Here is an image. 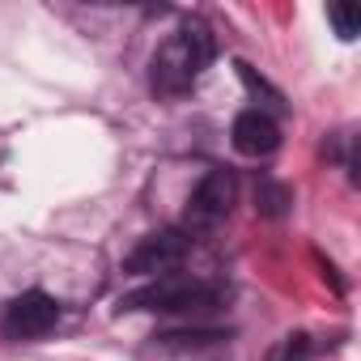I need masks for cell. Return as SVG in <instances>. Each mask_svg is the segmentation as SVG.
Instances as JSON below:
<instances>
[{
    "instance_id": "cell-1",
    "label": "cell",
    "mask_w": 361,
    "mask_h": 361,
    "mask_svg": "<svg viewBox=\"0 0 361 361\" xmlns=\"http://www.w3.org/2000/svg\"><path fill=\"white\" fill-rule=\"evenodd\" d=\"M213 56H217L213 30H209L200 18L183 22V26H178V35H170V39L157 47V56H153V73H149L153 94H161V98L188 94V90L200 81V73L213 64Z\"/></svg>"
},
{
    "instance_id": "cell-2",
    "label": "cell",
    "mask_w": 361,
    "mask_h": 361,
    "mask_svg": "<svg viewBox=\"0 0 361 361\" xmlns=\"http://www.w3.org/2000/svg\"><path fill=\"white\" fill-rule=\"evenodd\" d=\"M230 289L217 281H192V276H157L153 285L119 298V310H153V314H204L226 306Z\"/></svg>"
},
{
    "instance_id": "cell-3",
    "label": "cell",
    "mask_w": 361,
    "mask_h": 361,
    "mask_svg": "<svg viewBox=\"0 0 361 361\" xmlns=\"http://www.w3.org/2000/svg\"><path fill=\"white\" fill-rule=\"evenodd\" d=\"M188 255H192V234L188 230H157V234H145L132 247V255L123 259V272H132V276H166Z\"/></svg>"
},
{
    "instance_id": "cell-4",
    "label": "cell",
    "mask_w": 361,
    "mask_h": 361,
    "mask_svg": "<svg viewBox=\"0 0 361 361\" xmlns=\"http://www.w3.org/2000/svg\"><path fill=\"white\" fill-rule=\"evenodd\" d=\"M56 323H60V302L51 293H43V289L18 293V298L5 302V310H0V331L9 340H39Z\"/></svg>"
},
{
    "instance_id": "cell-5",
    "label": "cell",
    "mask_w": 361,
    "mask_h": 361,
    "mask_svg": "<svg viewBox=\"0 0 361 361\" xmlns=\"http://www.w3.org/2000/svg\"><path fill=\"white\" fill-rule=\"evenodd\" d=\"M238 200V178L230 170H209L200 178V188L188 200V230H213L234 213Z\"/></svg>"
},
{
    "instance_id": "cell-6",
    "label": "cell",
    "mask_w": 361,
    "mask_h": 361,
    "mask_svg": "<svg viewBox=\"0 0 361 361\" xmlns=\"http://www.w3.org/2000/svg\"><path fill=\"white\" fill-rule=\"evenodd\" d=\"M230 140H234V149H238L243 157H268V153H276V145H281V128H276V119H272L268 111H243V115L234 119Z\"/></svg>"
},
{
    "instance_id": "cell-7",
    "label": "cell",
    "mask_w": 361,
    "mask_h": 361,
    "mask_svg": "<svg viewBox=\"0 0 361 361\" xmlns=\"http://www.w3.org/2000/svg\"><path fill=\"white\" fill-rule=\"evenodd\" d=\"M310 336L306 331H289V336H281L272 348H268V357L264 361H310Z\"/></svg>"
},
{
    "instance_id": "cell-8",
    "label": "cell",
    "mask_w": 361,
    "mask_h": 361,
    "mask_svg": "<svg viewBox=\"0 0 361 361\" xmlns=\"http://www.w3.org/2000/svg\"><path fill=\"white\" fill-rule=\"evenodd\" d=\"M289 200H293V196H289V188H285V183H272V178L255 188V209H259L264 217H285Z\"/></svg>"
},
{
    "instance_id": "cell-9",
    "label": "cell",
    "mask_w": 361,
    "mask_h": 361,
    "mask_svg": "<svg viewBox=\"0 0 361 361\" xmlns=\"http://www.w3.org/2000/svg\"><path fill=\"white\" fill-rule=\"evenodd\" d=\"M327 22L336 26V35H340L344 43H353V39L361 35V13H357L353 5H331V9H327Z\"/></svg>"
},
{
    "instance_id": "cell-10",
    "label": "cell",
    "mask_w": 361,
    "mask_h": 361,
    "mask_svg": "<svg viewBox=\"0 0 361 361\" xmlns=\"http://www.w3.org/2000/svg\"><path fill=\"white\" fill-rule=\"evenodd\" d=\"M234 68H238V77H243V85H247V90H251L255 98H268V102H272L276 111L285 106V98H281V90H272V85H268V81H264V77H259V73H255L251 64H247V60H238Z\"/></svg>"
},
{
    "instance_id": "cell-11",
    "label": "cell",
    "mask_w": 361,
    "mask_h": 361,
    "mask_svg": "<svg viewBox=\"0 0 361 361\" xmlns=\"http://www.w3.org/2000/svg\"><path fill=\"white\" fill-rule=\"evenodd\" d=\"M157 340L170 348H188V344H217V340H226V331H161Z\"/></svg>"
}]
</instances>
